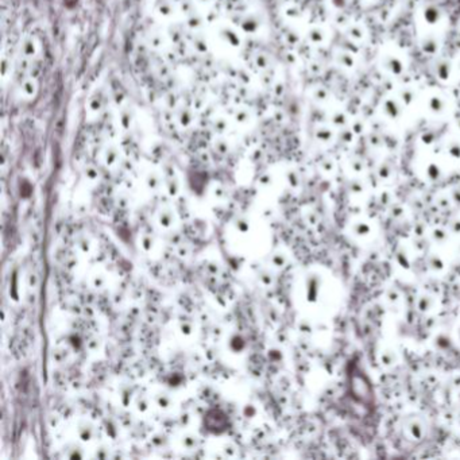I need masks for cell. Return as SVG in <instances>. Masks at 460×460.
<instances>
[{"mask_svg":"<svg viewBox=\"0 0 460 460\" xmlns=\"http://www.w3.org/2000/svg\"><path fill=\"white\" fill-rule=\"evenodd\" d=\"M204 424L207 429L213 433H221L228 429V418L221 410H209L204 418Z\"/></svg>","mask_w":460,"mask_h":460,"instance_id":"obj_1","label":"cell"},{"mask_svg":"<svg viewBox=\"0 0 460 460\" xmlns=\"http://www.w3.org/2000/svg\"><path fill=\"white\" fill-rule=\"evenodd\" d=\"M422 19L428 26L440 25L443 21V11L435 5H428L422 10Z\"/></svg>","mask_w":460,"mask_h":460,"instance_id":"obj_4","label":"cell"},{"mask_svg":"<svg viewBox=\"0 0 460 460\" xmlns=\"http://www.w3.org/2000/svg\"><path fill=\"white\" fill-rule=\"evenodd\" d=\"M335 61L339 66H342L344 69H352L356 65V57H355L354 53L346 50L339 51L338 54L335 55Z\"/></svg>","mask_w":460,"mask_h":460,"instance_id":"obj_7","label":"cell"},{"mask_svg":"<svg viewBox=\"0 0 460 460\" xmlns=\"http://www.w3.org/2000/svg\"><path fill=\"white\" fill-rule=\"evenodd\" d=\"M382 68L388 70L390 74L394 76H400L405 70V62L402 59L401 55L394 54V53H388L382 57Z\"/></svg>","mask_w":460,"mask_h":460,"instance_id":"obj_3","label":"cell"},{"mask_svg":"<svg viewBox=\"0 0 460 460\" xmlns=\"http://www.w3.org/2000/svg\"><path fill=\"white\" fill-rule=\"evenodd\" d=\"M312 37L315 39H313V42H316V43H321L323 42V41H324L325 39V33H324V30L323 29H320V27H317V29H315L312 31Z\"/></svg>","mask_w":460,"mask_h":460,"instance_id":"obj_12","label":"cell"},{"mask_svg":"<svg viewBox=\"0 0 460 460\" xmlns=\"http://www.w3.org/2000/svg\"><path fill=\"white\" fill-rule=\"evenodd\" d=\"M331 120H332V123H334L335 126H340V127L347 126L348 122H350L347 114L346 112H343V111H336V112L332 115V119H331Z\"/></svg>","mask_w":460,"mask_h":460,"instance_id":"obj_11","label":"cell"},{"mask_svg":"<svg viewBox=\"0 0 460 460\" xmlns=\"http://www.w3.org/2000/svg\"><path fill=\"white\" fill-rule=\"evenodd\" d=\"M404 107L405 106L400 102L398 97H386L384 99L380 108H382V114L385 115V118H388L389 120H398L401 118Z\"/></svg>","mask_w":460,"mask_h":460,"instance_id":"obj_2","label":"cell"},{"mask_svg":"<svg viewBox=\"0 0 460 460\" xmlns=\"http://www.w3.org/2000/svg\"><path fill=\"white\" fill-rule=\"evenodd\" d=\"M426 107H428V111L432 114L441 115L447 111L445 110L447 108V100L441 95L433 93V95H429L426 99Z\"/></svg>","mask_w":460,"mask_h":460,"instance_id":"obj_5","label":"cell"},{"mask_svg":"<svg viewBox=\"0 0 460 460\" xmlns=\"http://www.w3.org/2000/svg\"><path fill=\"white\" fill-rule=\"evenodd\" d=\"M416 91L412 87H402L398 92V99L405 107H410L416 100Z\"/></svg>","mask_w":460,"mask_h":460,"instance_id":"obj_10","label":"cell"},{"mask_svg":"<svg viewBox=\"0 0 460 460\" xmlns=\"http://www.w3.org/2000/svg\"><path fill=\"white\" fill-rule=\"evenodd\" d=\"M346 33L347 37L354 42H360L366 38V30H364L363 26L359 25V23H348Z\"/></svg>","mask_w":460,"mask_h":460,"instance_id":"obj_8","label":"cell"},{"mask_svg":"<svg viewBox=\"0 0 460 460\" xmlns=\"http://www.w3.org/2000/svg\"><path fill=\"white\" fill-rule=\"evenodd\" d=\"M452 70L453 66L452 63L447 59H439L435 65V74L436 77L441 81H448L452 76Z\"/></svg>","mask_w":460,"mask_h":460,"instance_id":"obj_6","label":"cell"},{"mask_svg":"<svg viewBox=\"0 0 460 460\" xmlns=\"http://www.w3.org/2000/svg\"><path fill=\"white\" fill-rule=\"evenodd\" d=\"M421 49L422 51L428 55H435L439 53L440 49V43L437 41L436 37H432V35H426L424 37L421 41Z\"/></svg>","mask_w":460,"mask_h":460,"instance_id":"obj_9","label":"cell"}]
</instances>
